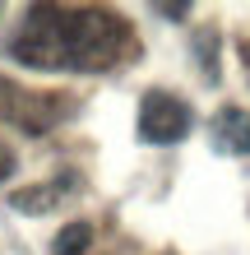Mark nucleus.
I'll use <instances>...</instances> for the list:
<instances>
[{
	"label": "nucleus",
	"instance_id": "7ed1b4c3",
	"mask_svg": "<svg viewBox=\"0 0 250 255\" xmlns=\"http://www.w3.org/2000/svg\"><path fill=\"white\" fill-rule=\"evenodd\" d=\"M190 126H195V116L176 93H163V88L144 93V102H139V139L144 144H181Z\"/></svg>",
	"mask_w": 250,
	"mask_h": 255
},
{
	"label": "nucleus",
	"instance_id": "f257e3e1",
	"mask_svg": "<svg viewBox=\"0 0 250 255\" xmlns=\"http://www.w3.org/2000/svg\"><path fill=\"white\" fill-rule=\"evenodd\" d=\"M14 61L33 70H83L102 74L130 56V23L111 9H61L37 5L28 14V28L14 37Z\"/></svg>",
	"mask_w": 250,
	"mask_h": 255
},
{
	"label": "nucleus",
	"instance_id": "423d86ee",
	"mask_svg": "<svg viewBox=\"0 0 250 255\" xmlns=\"http://www.w3.org/2000/svg\"><path fill=\"white\" fill-rule=\"evenodd\" d=\"M88 242H93V228L88 223H65L56 232V242H51V255H83Z\"/></svg>",
	"mask_w": 250,
	"mask_h": 255
},
{
	"label": "nucleus",
	"instance_id": "39448f33",
	"mask_svg": "<svg viewBox=\"0 0 250 255\" xmlns=\"http://www.w3.org/2000/svg\"><path fill=\"white\" fill-rule=\"evenodd\" d=\"M70 190V176H61L56 186H37V190H14L9 195V204L14 209H23V214H47V209L61 204V195Z\"/></svg>",
	"mask_w": 250,
	"mask_h": 255
},
{
	"label": "nucleus",
	"instance_id": "f03ea898",
	"mask_svg": "<svg viewBox=\"0 0 250 255\" xmlns=\"http://www.w3.org/2000/svg\"><path fill=\"white\" fill-rule=\"evenodd\" d=\"M75 112V102L65 93H28V88L0 79V116L14 121L19 130L37 134V130H51L56 121H65V116Z\"/></svg>",
	"mask_w": 250,
	"mask_h": 255
},
{
	"label": "nucleus",
	"instance_id": "20e7f679",
	"mask_svg": "<svg viewBox=\"0 0 250 255\" xmlns=\"http://www.w3.org/2000/svg\"><path fill=\"white\" fill-rule=\"evenodd\" d=\"M209 130H213V144L223 148V153H237V158L250 153V116L241 107H218Z\"/></svg>",
	"mask_w": 250,
	"mask_h": 255
},
{
	"label": "nucleus",
	"instance_id": "0eeeda50",
	"mask_svg": "<svg viewBox=\"0 0 250 255\" xmlns=\"http://www.w3.org/2000/svg\"><path fill=\"white\" fill-rule=\"evenodd\" d=\"M9 172H14V148H9L5 139H0V181H5Z\"/></svg>",
	"mask_w": 250,
	"mask_h": 255
}]
</instances>
